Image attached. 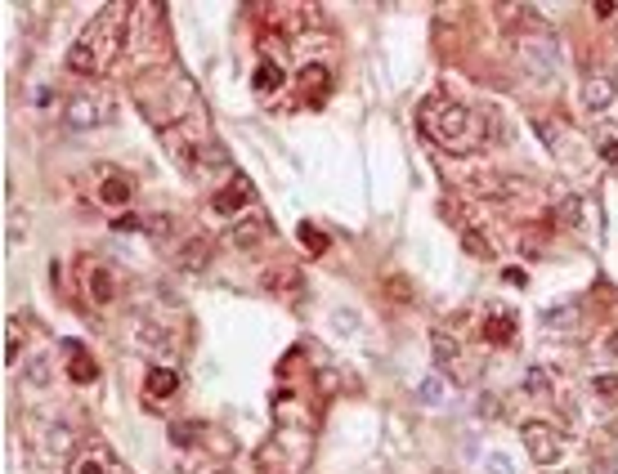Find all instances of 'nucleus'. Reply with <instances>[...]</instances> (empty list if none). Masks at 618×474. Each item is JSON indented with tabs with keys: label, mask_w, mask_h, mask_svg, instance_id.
<instances>
[{
	"label": "nucleus",
	"mask_w": 618,
	"mask_h": 474,
	"mask_svg": "<svg viewBox=\"0 0 618 474\" xmlns=\"http://www.w3.org/2000/svg\"><path fill=\"white\" fill-rule=\"evenodd\" d=\"M610 354H618V336H610Z\"/></svg>",
	"instance_id": "bb28decb"
},
{
	"label": "nucleus",
	"mask_w": 618,
	"mask_h": 474,
	"mask_svg": "<svg viewBox=\"0 0 618 474\" xmlns=\"http://www.w3.org/2000/svg\"><path fill=\"white\" fill-rule=\"evenodd\" d=\"M179 390V376L170 372V367H157L153 376H148V394L153 398H166V394H175Z\"/></svg>",
	"instance_id": "9b49d317"
},
{
	"label": "nucleus",
	"mask_w": 618,
	"mask_h": 474,
	"mask_svg": "<svg viewBox=\"0 0 618 474\" xmlns=\"http://www.w3.org/2000/svg\"><path fill=\"white\" fill-rule=\"evenodd\" d=\"M103 117H108V108H103V103H94V99H77V103L68 108V126H77V130L99 126Z\"/></svg>",
	"instance_id": "423d86ee"
},
{
	"label": "nucleus",
	"mask_w": 618,
	"mask_h": 474,
	"mask_svg": "<svg viewBox=\"0 0 618 474\" xmlns=\"http://www.w3.org/2000/svg\"><path fill=\"white\" fill-rule=\"evenodd\" d=\"M242 202H251V184H246V179H233V188H220V193L211 197V206L220 215H229V211H237V206Z\"/></svg>",
	"instance_id": "0eeeda50"
},
{
	"label": "nucleus",
	"mask_w": 618,
	"mask_h": 474,
	"mask_svg": "<svg viewBox=\"0 0 618 474\" xmlns=\"http://www.w3.org/2000/svg\"><path fill=\"white\" fill-rule=\"evenodd\" d=\"M18 345H23V340H18V327H9V340H5V358L9 363L18 358Z\"/></svg>",
	"instance_id": "4be33fe9"
},
{
	"label": "nucleus",
	"mask_w": 618,
	"mask_h": 474,
	"mask_svg": "<svg viewBox=\"0 0 618 474\" xmlns=\"http://www.w3.org/2000/svg\"><path fill=\"white\" fill-rule=\"evenodd\" d=\"M601 157H605V161H618V144H614V139H610V144L601 148Z\"/></svg>",
	"instance_id": "393cba45"
},
{
	"label": "nucleus",
	"mask_w": 618,
	"mask_h": 474,
	"mask_svg": "<svg viewBox=\"0 0 618 474\" xmlns=\"http://www.w3.org/2000/svg\"><path fill=\"white\" fill-rule=\"evenodd\" d=\"M484 336H489L493 345H511V336H516V318H507V314H493L489 322H484Z\"/></svg>",
	"instance_id": "1a4fd4ad"
},
{
	"label": "nucleus",
	"mask_w": 618,
	"mask_h": 474,
	"mask_svg": "<svg viewBox=\"0 0 618 474\" xmlns=\"http://www.w3.org/2000/svg\"><path fill=\"white\" fill-rule=\"evenodd\" d=\"M260 287L269 291L273 300H296V291H300V269H296V264H273V269L260 273Z\"/></svg>",
	"instance_id": "20e7f679"
},
{
	"label": "nucleus",
	"mask_w": 618,
	"mask_h": 474,
	"mask_svg": "<svg viewBox=\"0 0 618 474\" xmlns=\"http://www.w3.org/2000/svg\"><path fill=\"white\" fill-rule=\"evenodd\" d=\"M525 443H529V457L538 461V466H556L560 461V434L547 430V425H525Z\"/></svg>",
	"instance_id": "7ed1b4c3"
},
{
	"label": "nucleus",
	"mask_w": 618,
	"mask_h": 474,
	"mask_svg": "<svg viewBox=\"0 0 618 474\" xmlns=\"http://www.w3.org/2000/svg\"><path fill=\"white\" fill-rule=\"evenodd\" d=\"M90 296L99 300H112V278H108V269H90Z\"/></svg>",
	"instance_id": "2eb2a0df"
},
{
	"label": "nucleus",
	"mask_w": 618,
	"mask_h": 474,
	"mask_svg": "<svg viewBox=\"0 0 618 474\" xmlns=\"http://www.w3.org/2000/svg\"><path fill=\"white\" fill-rule=\"evenodd\" d=\"M435 358H439V363H448V358H457V345H453L448 336H435Z\"/></svg>",
	"instance_id": "a211bd4d"
},
{
	"label": "nucleus",
	"mask_w": 618,
	"mask_h": 474,
	"mask_svg": "<svg viewBox=\"0 0 618 474\" xmlns=\"http://www.w3.org/2000/svg\"><path fill=\"white\" fill-rule=\"evenodd\" d=\"M493 474H511V466H507V457H493Z\"/></svg>",
	"instance_id": "a878e982"
},
{
	"label": "nucleus",
	"mask_w": 618,
	"mask_h": 474,
	"mask_svg": "<svg viewBox=\"0 0 618 474\" xmlns=\"http://www.w3.org/2000/svg\"><path fill=\"white\" fill-rule=\"evenodd\" d=\"M439 126H430V135H439V144H448V148H466V130H475V121H471V112L457 108V103H439Z\"/></svg>",
	"instance_id": "f03ea898"
},
{
	"label": "nucleus",
	"mask_w": 618,
	"mask_h": 474,
	"mask_svg": "<svg viewBox=\"0 0 618 474\" xmlns=\"http://www.w3.org/2000/svg\"><path fill=\"white\" fill-rule=\"evenodd\" d=\"M278 85H282V68L264 59L260 68H255V90H278Z\"/></svg>",
	"instance_id": "ddd939ff"
},
{
	"label": "nucleus",
	"mask_w": 618,
	"mask_h": 474,
	"mask_svg": "<svg viewBox=\"0 0 618 474\" xmlns=\"http://www.w3.org/2000/svg\"><path fill=\"white\" fill-rule=\"evenodd\" d=\"M112 229H121V233H135V229H139V220H135V215H126V220H117Z\"/></svg>",
	"instance_id": "b1692460"
},
{
	"label": "nucleus",
	"mask_w": 618,
	"mask_h": 474,
	"mask_svg": "<svg viewBox=\"0 0 618 474\" xmlns=\"http://www.w3.org/2000/svg\"><path fill=\"white\" fill-rule=\"evenodd\" d=\"M300 242H305L313 255H322V251H327V237H322V233H313V224H300Z\"/></svg>",
	"instance_id": "dca6fc26"
},
{
	"label": "nucleus",
	"mask_w": 618,
	"mask_h": 474,
	"mask_svg": "<svg viewBox=\"0 0 618 474\" xmlns=\"http://www.w3.org/2000/svg\"><path fill=\"white\" fill-rule=\"evenodd\" d=\"M596 390L605 398H618V376H596Z\"/></svg>",
	"instance_id": "6ab92c4d"
},
{
	"label": "nucleus",
	"mask_w": 618,
	"mask_h": 474,
	"mask_svg": "<svg viewBox=\"0 0 618 474\" xmlns=\"http://www.w3.org/2000/svg\"><path fill=\"white\" fill-rule=\"evenodd\" d=\"M614 90H618V72H596V77L583 85V103L587 108H610Z\"/></svg>",
	"instance_id": "39448f33"
},
{
	"label": "nucleus",
	"mask_w": 618,
	"mask_h": 474,
	"mask_svg": "<svg viewBox=\"0 0 618 474\" xmlns=\"http://www.w3.org/2000/svg\"><path fill=\"white\" fill-rule=\"evenodd\" d=\"M421 398H430V403H435V398H444V385L439 381H426L421 385Z\"/></svg>",
	"instance_id": "5701e85b"
},
{
	"label": "nucleus",
	"mask_w": 618,
	"mask_h": 474,
	"mask_svg": "<svg viewBox=\"0 0 618 474\" xmlns=\"http://www.w3.org/2000/svg\"><path fill=\"white\" fill-rule=\"evenodd\" d=\"M121 32H126V5H108L68 50V72H103L121 45Z\"/></svg>",
	"instance_id": "f257e3e1"
},
{
	"label": "nucleus",
	"mask_w": 618,
	"mask_h": 474,
	"mask_svg": "<svg viewBox=\"0 0 618 474\" xmlns=\"http://www.w3.org/2000/svg\"><path fill=\"white\" fill-rule=\"evenodd\" d=\"M68 376H72V381H77V385H90L94 376H99V372H94V358H90V354H81V349H72Z\"/></svg>",
	"instance_id": "9d476101"
},
{
	"label": "nucleus",
	"mask_w": 618,
	"mask_h": 474,
	"mask_svg": "<svg viewBox=\"0 0 618 474\" xmlns=\"http://www.w3.org/2000/svg\"><path fill=\"white\" fill-rule=\"evenodd\" d=\"M72 474H112V470H108V461H103V457H81Z\"/></svg>",
	"instance_id": "f3484780"
},
{
	"label": "nucleus",
	"mask_w": 618,
	"mask_h": 474,
	"mask_svg": "<svg viewBox=\"0 0 618 474\" xmlns=\"http://www.w3.org/2000/svg\"><path fill=\"white\" fill-rule=\"evenodd\" d=\"M260 233H264V220H242L233 229V242L237 246H255V242H260Z\"/></svg>",
	"instance_id": "4468645a"
},
{
	"label": "nucleus",
	"mask_w": 618,
	"mask_h": 474,
	"mask_svg": "<svg viewBox=\"0 0 618 474\" xmlns=\"http://www.w3.org/2000/svg\"><path fill=\"white\" fill-rule=\"evenodd\" d=\"M99 197L108 206H126L130 197H135V184H130L126 175H108V179H103V188H99Z\"/></svg>",
	"instance_id": "6e6552de"
},
{
	"label": "nucleus",
	"mask_w": 618,
	"mask_h": 474,
	"mask_svg": "<svg viewBox=\"0 0 618 474\" xmlns=\"http://www.w3.org/2000/svg\"><path fill=\"white\" fill-rule=\"evenodd\" d=\"M462 242H466V251H475V255H489V242H484L480 233H466Z\"/></svg>",
	"instance_id": "aec40b11"
},
{
	"label": "nucleus",
	"mask_w": 618,
	"mask_h": 474,
	"mask_svg": "<svg viewBox=\"0 0 618 474\" xmlns=\"http://www.w3.org/2000/svg\"><path fill=\"white\" fill-rule=\"evenodd\" d=\"M206 260H211V242H206V237H193V242L184 246V269H206Z\"/></svg>",
	"instance_id": "f8f14e48"
},
{
	"label": "nucleus",
	"mask_w": 618,
	"mask_h": 474,
	"mask_svg": "<svg viewBox=\"0 0 618 474\" xmlns=\"http://www.w3.org/2000/svg\"><path fill=\"white\" fill-rule=\"evenodd\" d=\"M390 296H399V305H408L412 287H408V282H399V278H390Z\"/></svg>",
	"instance_id": "412c9836"
}]
</instances>
